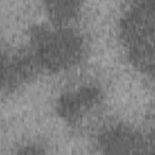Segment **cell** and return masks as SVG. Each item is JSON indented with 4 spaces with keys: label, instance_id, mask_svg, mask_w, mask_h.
<instances>
[{
    "label": "cell",
    "instance_id": "1",
    "mask_svg": "<svg viewBox=\"0 0 155 155\" xmlns=\"http://www.w3.org/2000/svg\"><path fill=\"white\" fill-rule=\"evenodd\" d=\"M99 142L108 155H151L147 140L125 126L108 128Z\"/></svg>",
    "mask_w": 155,
    "mask_h": 155
}]
</instances>
